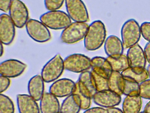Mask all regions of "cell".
<instances>
[{
  "mask_svg": "<svg viewBox=\"0 0 150 113\" xmlns=\"http://www.w3.org/2000/svg\"><path fill=\"white\" fill-rule=\"evenodd\" d=\"M106 58L114 71L122 72L130 67L128 57L123 54L108 56Z\"/></svg>",
  "mask_w": 150,
  "mask_h": 113,
  "instance_id": "cell-21",
  "label": "cell"
},
{
  "mask_svg": "<svg viewBox=\"0 0 150 113\" xmlns=\"http://www.w3.org/2000/svg\"><path fill=\"white\" fill-rule=\"evenodd\" d=\"M25 26L29 36L36 42L45 43L51 39L50 30L41 21L31 19H29Z\"/></svg>",
  "mask_w": 150,
  "mask_h": 113,
  "instance_id": "cell-7",
  "label": "cell"
},
{
  "mask_svg": "<svg viewBox=\"0 0 150 113\" xmlns=\"http://www.w3.org/2000/svg\"><path fill=\"white\" fill-rule=\"evenodd\" d=\"M106 29L102 21L95 20L89 26L84 39V47L88 51H95L100 49L106 40Z\"/></svg>",
  "mask_w": 150,
  "mask_h": 113,
  "instance_id": "cell-1",
  "label": "cell"
},
{
  "mask_svg": "<svg viewBox=\"0 0 150 113\" xmlns=\"http://www.w3.org/2000/svg\"><path fill=\"white\" fill-rule=\"evenodd\" d=\"M104 50L108 56L123 54L124 51L122 41L117 36L110 35L104 43Z\"/></svg>",
  "mask_w": 150,
  "mask_h": 113,
  "instance_id": "cell-20",
  "label": "cell"
},
{
  "mask_svg": "<svg viewBox=\"0 0 150 113\" xmlns=\"http://www.w3.org/2000/svg\"><path fill=\"white\" fill-rule=\"evenodd\" d=\"M45 82L41 75H36L31 78L28 83L29 94L37 101H40L44 94Z\"/></svg>",
  "mask_w": 150,
  "mask_h": 113,
  "instance_id": "cell-17",
  "label": "cell"
},
{
  "mask_svg": "<svg viewBox=\"0 0 150 113\" xmlns=\"http://www.w3.org/2000/svg\"><path fill=\"white\" fill-rule=\"evenodd\" d=\"M141 34L143 38L150 42V22H145L140 25Z\"/></svg>",
  "mask_w": 150,
  "mask_h": 113,
  "instance_id": "cell-32",
  "label": "cell"
},
{
  "mask_svg": "<svg viewBox=\"0 0 150 113\" xmlns=\"http://www.w3.org/2000/svg\"><path fill=\"white\" fill-rule=\"evenodd\" d=\"M81 109L80 99L77 94H73L63 101L60 106V113H79Z\"/></svg>",
  "mask_w": 150,
  "mask_h": 113,
  "instance_id": "cell-19",
  "label": "cell"
},
{
  "mask_svg": "<svg viewBox=\"0 0 150 113\" xmlns=\"http://www.w3.org/2000/svg\"><path fill=\"white\" fill-rule=\"evenodd\" d=\"M109 89L119 95L123 94L124 77L122 73L112 71L108 78Z\"/></svg>",
  "mask_w": 150,
  "mask_h": 113,
  "instance_id": "cell-22",
  "label": "cell"
},
{
  "mask_svg": "<svg viewBox=\"0 0 150 113\" xmlns=\"http://www.w3.org/2000/svg\"><path fill=\"white\" fill-rule=\"evenodd\" d=\"M9 14L15 25L18 28H23L29 20L28 10L21 0H13Z\"/></svg>",
  "mask_w": 150,
  "mask_h": 113,
  "instance_id": "cell-9",
  "label": "cell"
},
{
  "mask_svg": "<svg viewBox=\"0 0 150 113\" xmlns=\"http://www.w3.org/2000/svg\"><path fill=\"white\" fill-rule=\"evenodd\" d=\"M13 0H0V9L4 12L9 11Z\"/></svg>",
  "mask_w": 150,
  "mask_h": 113,
  "instance_id": "cell-34",
  "label": "cell"
},
{
  "mask_svg": "<svg viewBox=\"0 0 150 113\" xmlns=\"http://www.w3.org/2000/svg\"><path fill=\"white\" fill-rule=\"evenodd\" d=\"M126 56L130 67H145L146 60L144 52L139 44H136L129 48Z\"/></svg>",
  "mask_w": 150,
  "mask_h": 113,
  "instance_id": "cell-16",
  "label": "cell"
},
{
  "mask_svg": "<svg viewBox=\"0 0 150 113\" xmlns=\"http://www.w3.org/2000/svg\"><path fill=\"white\" fill-rule=\"evenodd\" d=\"M144 112L145 113H150V101H149L145 106Z\"/></svg>",
  "mask_w": 150,
  "mask_h": 113,
  "instance_id": "cell-38",
  "label": "cell"
},
{
  "mask_svg": "<svg viewBox=\"0 0 150 113\" xmlns=\"http://www.w3.org/2000/svg\"><path fill=\"white\" fill-rule=\"evenodd\" d=\"M76 88V83L68 78L59 79L50 86L49 92L57 98H64L73 94Z\"/></svg>",
  "mask_w": 150,
  "mask_h": 113,
  "instance_id": "cell-11",
  "label": "cell"
},
{
  "mask_svg": "<svg viewBox=\"0 0 150 113\" xmlns=\"http://www.w3.org/2000/svg\"><path fill=\"white\" fill-rule=\"evenodd\" d=\"M124 87L123 94L127 95L131 94L138 93L139 84L133 79L124 77Z\"/></svg>",
  "mask_w": 150,
  "mask_h": 113,
  "instance_id": "cell-29",
  "label": "cell"
},
{
  "mask_svg": "<svg viewBox=\"0 0 150 113\" xmlns=\"http://www.w3.org/2000/svg\"><path fill=\"white\" fill-rule=\"evenodd\" d=\"M107 110L108 113H124L122 109L115 107L108 108Z\"/></svg>",
  "mask_w": 150,
  "mask_h": 113,
  "instance_id": "cell-37",
  "label": "cell"
},
{
  "mask_svg": "<svg viewBox=\"0 0 150 113\" xmlns=\"http://www.w3.org/2000/svg\"><path fill=\"white\" fill-rule=\"evenodd\" d=\"M147 71L148 72V76H149V77H150V64L147 67Z\"/></svg>",
  "mask_w": 150,
  "mask_h": 113,
  "instance_id": "cell-40",
  "label": "cell"
},
{
  "mask_svg": "<svg viewBox=\"0 0 150 113\" xmlns=\"http://www.w3.org/2000/svg\"><path fill=\"white\" fill-rule=\"evenodd\" d=\"M65 2V0H44L45 8L49 11L58 10Z\"/></svg>",
  "mask_w": 150,
  "mask_h": 113,
  "instance_id": "cell-31",
  "label": "cell"
},
{
  "mask_svg": "<svg viewBox=\"0 0 150 113\" xmlns=\"http://www.w3.org/2000/svg\"><path fill=\"white\" fill-rule=\"evenodd\" d=\"M142 98L138 93L127 95L122 103L124 113H139L142 107Z\"/></svg>",
  "mask_w": 150,
  "mask_h": 113,
  "instance_id": "cell-18",
  "label": "cell"
},
{
  "mask_svg": "<svg viewBox=\"0 0 150 113\" xmlns=\"http://www.w3.org/2000/svg\"><path fill=\"white\" fill-rule=\"evenodd\" d=\"M87 24L74 22L63 30L60 39L63 43L73 44L85 38L88 30Z\"/></svg>",
  "mask_w": 150,
  "mask_h": 113,
  "instance_id": "cell-4",
  "label": "cell"
},
{
  "mask_svg": "<svg viewBox=\"0 0 150 113\" xmlns=\"http://www.w3.org/2000/svg\"><path fill=\"white\" fill-rule=\"evenodd\" d=\"M83 113H108V110L101 107H94L86 109Z\"/></svg>",
  "mask_w": 150,
  "mask_h": 113,
  "instance_id": "cell-35",
  "label": "cell"
},
{
  "mask_svg": "<svg viewBox=\"0 0 150 113\" xmlns=\"http://www.w3.org/2000/svg\"><path fill=\"white\" fill-rule=\"evenodd\" d=\"M139 94L143 99L150 100V79L139 84Z\"/></svg>",
  "mask_w": 150,
  "mask_h": 113,
  "instance_id": "cell-30",
  "label": "cell"
},
{
  "mask_svg": "<svg viewBox=\"0 0 150 113\" xmlns=\"http://www.w3.org/2000/svg\"><path fill=\"white\" fill-rule=\"evenodd\" d=\"M74 94H77L80 99L82 110L90 108L93 97L89 91L79 80L76 82V88Z\"/></svg>",
  "mask_w": 150,
  "mask_h": 113,
  "instance_id": "cell-24",
  "label": "cell"
},
{
  "mask_svg": "<svg viewBox=\"0 0 150 113\" xmlns=\"http://www.w3.org/2000/svg\"><path fill=\"white\" fill-rule=\"evenodd\" d=\"M67 14L74 22L86 23L89 21L88 12L82 0H65Z\"/></svg>",
  "mask_w": 150,
  "mask_h": 113,
  "instance_id": "cell-8",
  "label": "cell"
},
{
  "mask_svg": "<svg viewBox=\"0 0 150 113\" xmlns=\"http://www.w3.org/2000/svg\"><path fill=\"white\" fill-rule=\"evenodd\" d=\"M16 101L19 113H41L38 101L29 94H17Z\"/></svg>",
  "mask_w": 150,
  "mask_h": 113,
  "instance_id": "cell-14",
  "label": "cell"
},
{
  "mask_svg": "<svg viewBox=\"0 0 150 113\" xmlns=\"http://www.w3.org/2000/svg\"><path fill=\"white\" fill-rule=\"evenodd\" d=\"M92 68L95 67L104 71L110 74L112 72V68L107 58L102 56H96L91 59Z\"/></svg>",
  "mask_w": 150,
  "mask_h": 113,
  "instance_id": "cell-28",
  "label": "cell"
},
{
  "mask_svg": "<svg viewBox=\"0 0 150 113\" xmlns=\"http://www.w3.org/2000/svg\"><path fill=\"white\" fill-rule=\"evenodd\" d=\"M26 64L16 59L6 60L0 64V74L9 78L21 76L27 68Z\"/></svg>",
  "mask_w": 150,
  "mask_h": 113,
  "instance_id": "cell-13",
  "label": "cell"
},
{
  "mask_svg": "<svg viewBox=\"0 0 150 113\" xmlns=\"http://www.w3.org/2000/svg\"><path fill=\"white\" fill-rule=\"evenodd\" d=\"M10 16L2 13L0 16V39L2 44L9 45L14 40L16 28Z\"/></svg>",
  "mask_w": 150,
  "mask_h": 113,
  "instance_id": "cell-10",
  "label": "cell"
},
{
  "mask_svg": "<svg viewBox=\"0 0 150 113\" xmlns=\"http://www.w3.org/2000/svg\"><path fill=\"white\" fill-rule=\"evenodd\" d=\"M94 80L97 92L109 90L108 78L109 76L92 69L91 71Z\"/></svg>",
  "mask_w": 150,
  "mask_h": 113,
  "instance_id": "cell-25",
  "label": "cell"
},
{
  "mask_svg": "<svg viewBox=\"0 0 150 113\" xmlns=\"http://www.w3.org/2000/svg\"><path fill=\"white\" fill-rule=\"evenodd\" d=\"M14 104L8 96L2 93L0 94V113H15Z\"/></svg>",
  "mask_w": 150,
  "mask_h": 113,
  "instance_id": "cell-27",
  "label": "cell"
},
{
  "mask_svg": "<svg viewBox=\"0 0 150 113\" xmlns=\"http://www.w3.org/2000/svg\"><path fill=\"white\" fill-rule=\"evenodd\" d=\"M65 70L74 73H81L92 69L91 59L81 54H73L64 59Z\"/></svg>",
  "mask_w": 150,
  "mask_h": 113,
  "instance_id": "cell-6",
  "label": "cell"
},
{
  "mask_svg": "<svg viewBox=\"0 0 150 113\" xmlns=\"http://www.w3.org/2000/svg\"><path fill=\"white\" fill-rule=\"evenodd\" d=\"M121 38L125 48L129 49L137 44L141 37L140 26L133 19L127 20L121 29Z\"/></svg>",
  "mask_w": 150,
  "mask_h": 113,
  "instance_id": "cell-5",
  "label": "cell"
},
{
  "mask_svg": "<svg viewBox=\"0 0 150 113\" xmlns=\"http://www.w3.org/2000/svg\"><path fill=\"white\" fill-rule=\"evenodd\" d=\"M11 84L10 78L5 76H0V92L2 93L8 90Z\"/></svg>",
  "mask_w": 150,
  "mask_h": 113,
  "instance_id": "cell-33",
  "label": "cell"
},
{
  "mask_svg": "<svg viewBox=\"0 0 150 113\" xmlns=\"http://www.w3.org/2000/svg\"><path fill=\"white\" fill-rule=\"evenodd\" d=\"M145 113L144 112V111H143V112H140V113Z\"/></svg>",
  "mask_w": 150,
  "mask_h": 113,
  "instance_id": "cell-41",
  "label": "cell"
},
{
  "mask_svg": "<svg viewBox=\"0 0 150 113\" xmlns=\"http://www.w3.org/2000/svg\"><path fill=\"white\" fill-rule=\"evenodd\" d=\"M3 45L4 44L1 42V48H0V56H2V55L4 54V48Z\"/></svg>",
  "mask_w": 150,
  "mask_h": 113,
  "instance_id": "cell-39",
  "label": "cell"
},
{
  "mask_svg": "<svg viewBox=\"0 0 150 113\" xmlns=\"http://www.w3.org/2000/svg\"><path fill=\"white\" fill-rule=\"evenodd\" d=\"M41 113H60V105L57 97L45 92L40 101Z\"/></svg>",
  "mask_w": 150,
  "mask_h": 113,
  "instance_id": "cell-15",
  "label": "cell"
},
{
  "mask_svg": "<svg viewBox=\"0 0 150 113\" xmlns=\"http://www.w3.org/2000/svg\"><path fill=\"white\" fill-rule=\"evenodd\" d=\"M64 70V60L61 55L58 54L45 64L41 75L45 83H51L59 79Z\"/></svg>",
  "mask_w": 150,
  "mask_h": 113,
  "instance_id": "cell-3",
  "label": "cell"
},
{
  "mask_svg": "<svg viewBox=\"0 0 150 113\" xmlns=\"http://www.w3.org/2000/svg\"><path fill=\"white\" fill-rule=\"evenodd\" d=\"M94 102L103 108L114 107L120 104L121 95L110 90L97 92L93 96Z\"/></svg>",
  "mask_w": 150,
  "mask_h": 113,
  "instance_id": "cell-12",
  "label": "cell"
},
{
  "mask_svg": "<svg viewBox=\"0 0 150 113\" xmlns=\"http://www.w3.org/2000/svg\"><path fill=\"white\" fill-rule=\"evenodd\" d=\"M144 52L146 61L150 64V42L146 43L145 46Z\"/></svg>",
  "mask_w": 150,
  "mask_h": 113,
  "instance_id": "cell-36",
  "label": "cell"
},
{
  "mask_svg": "<svg viewBox=\"0 0 150 113\" xmlns=\"http://www.w3.org/2000/svg\"><path fill=\"white\" fill-rule=\"evenodd\" d=\"M78 80L88 89L93 97L97 91L91 72L88 70L80 73Z\"/></svg>",
  "mask_w": 150,
  "mask_h": 113,
  "instance_id": "cell-26",
  "label": "cell"
},
{
  "mask_svg": "<svg viewBox=\"0 0 150 113\" xmlns=\"http://www.w3.org/2000/svg\"><path fill=\"white\" fill-rule=\"evenodd\" d=\"M40 20L48 28L55 30L64 29L72 23L68 14L60 10L47 11L41 15Z\"/></svg>",
  "mask_w": 150,
  "mask_h": 113,
  "instance_id": "cell-2",
  "label": "cell"
},
{
  "mask_svg": "<svg viewBox=\"0 0 150 113\" xmlns=\"http://www.w3.org/2000/svg\"><path fill=\"white\" fill-rule=\"evenodd\" d=\"M124 77L129 78L140 84L148 79L147 69L141 67H130L122 72Z\"/></svg>",
  "mask_w": 150,
  "mask_h": 113,
  "instance_id": "cell-23",
  "label": "cell"
}]
</instances>
